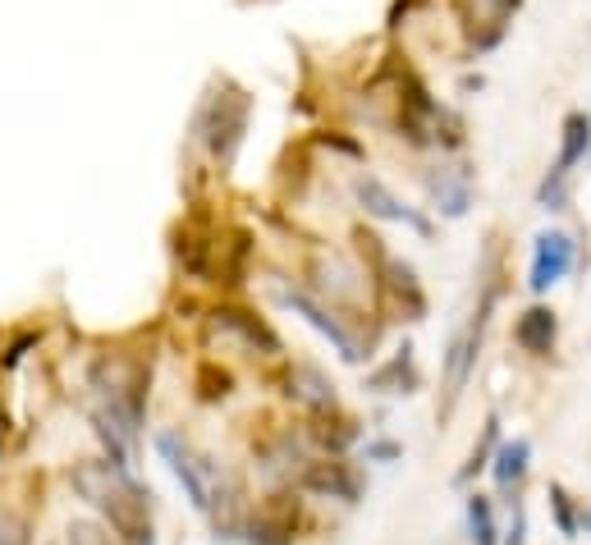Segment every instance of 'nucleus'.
Listing matches in <instances>:
<instances>
[{
    "instance_id": "1",
    "label": "nucleus",
    "mask_w": 591,
    "mask_h": 545,
    "mask_svg": "<svg viewBox=\"0 0 591 545\" xmlns=\"http://www.w3.org/2000/svg\"><path fill=\"white\" fill-rule=\"evenodd\" d=\"M74 491L87 499L93 509L111 518V528L124 545H151L157 528H151V495L128 476L124 463H106V459H87L74 468Z\"/></svg>"
},
{
    "instance_id": "2",
    "label": "nucleus",
    "mask_w": 591,
    "mask_h": 545,
    "mask_svg": "<svg viewBox=\"0 0 591 545\" xmlns=\"http://www.w3.org/2000/svg\"><path fill=\"white\" fill-rule=\"evenodd\" d=\"M248 115H253L248 92H238V87L221 83L202 106H197L193 138L202 143L221 165H230L234 151H238V143H244V134H248Z\"/></svg>"
},
{
    "instance_id": "3",
    "label": "nucleus",
    "mask_w": 591,
    "mask_h": 545,
    "mask_svg": "<svg viewBox=\"0 0 591 545\" xmlns=\"http://www.w3.org/2000/svg\"><path fill=\"white\" fill-rule=\"evenodd\" d=\"M271 298L280 302V308H290L294 317L308 321L321 339H331L335 354H340L344 362H362V358H371L377 331H354V325H348V317L335 308V302H321V298H312L308 289H290V285H271Z\"/></svg>"
},
{
    "instance_id": "4",
    "label": "nucleus",
    "mask_w": 591,
    "mask_h": 545,
    "mask_svg": "<svg viewBox=\"0 0 591 545\" xmlns=\"http://www.w3.org/2000/svg\"><path fill=\"white\" fill-rule=\"evenodd\" d=\"M399 138L413 147H458V120L445 111L441 101L427 92V83L418 74H399Z\"/></svg>"
},
{
    "instance_id": "5",
    "label": "nucleus",
    "mask_w": 591,
    "mask_h": 545,
    "mask_svg": "<svg viewBox=\"0 0 591 545\" xmlns=\"http://www.w3.org/2000/svg\"><path fill=\"white\" fill-rule=\"evenodd\" d=\"M495 302H500V280H487V289H481V298H477V312L468 321V331L454 335L450 354H445V404H441V418H450L458 395H464L468 381H472V367H477V354H481V335H487V321L495 312Z\"/></svg>"
},
{
    "instance_id": "6",
    "label": "nucleus",
    "mask_w": 591,
    "mask_h": 545,
    "mask_svg": "<svg viewBox=\"0 0 591 545\" xmlns=\"http://www.w3.org/2000/svg\"><path fill=\"white\" fill-rule=\"evenodd\" d=\"M371 298H377V312L390 321H422L427 317V294H422L418 271L390 252L371 267Z\"/></svg>"
},
{
    "instance_id": "7",
    "label": "nucleus",
    "mask_w": 591,
    "mask_h": 545,
    "mask_svg": "<svg viewBox=\"0 0 591 545\" xmlns=\"http://www.w3.org/2000/svg\"><path fill=\"white\" fill-rule=\"evenodd\" d=\"M354 198H358V207H362L367 215H377V221L408 225L413 234L431 238V221H427V215H422L418 207H408L385 179H377V174H358V179H354Z\"/></svg>"
},
{
    "instance_id": "8",
    "label": "nucleus",
    "mask_w": 591,
    "mask_h": 545,
    "mask_svg": "<svg viewBox=\"0 0 591 545\" xmlns=\"http://www.w3.org/2000/svg\"><path fill=\"white\" fill-rule=\"evenodd\" d=\"M574 267H578V244H574V234H564V230H545V234H537L528 289H532V294H551Z\"/></svg>"
},
{
    "instance_id": "9",
    "label": "nucleus",
    "mask_w": 591,
    "mask_h": 545,
    "mask_svg": "<svg viewBox=\"0 0 591 545\" xmlns=\"http://www.w3.org/2000/svg\"><path fill=\"white\" fill-rule=\"evenodd\" d=\"M298 486L312 491V495H325V499H344V505H354L362 495V476L348 468L340 454H321V459H308L298 472Z\"/></svg>"
},
{
    "instance_id": "10",
    "label": "nucleus",
    "mask_w": 591,
    "mask_h": 545,
    "mask_svg": "<svg viewBox=\"0 0 591 545\" xmlns=\"http://www.w3.org/2000/svg\"><path fill=\"white\" fill-rule=\"evenodd\" d=\"M207 331H211V339H238L244 348H253V354H280L284 348L271 325L253 312H244V308H216Z\"/></svg>"
},
{
    "instance_id": "11",
    "label": "nucleus",
    "mask_w": 591,
    "mask_h": 545,
    "mask_svg": "<svg viewBox=\"0 0 591 545\" xmlns=\"http://www.w3.org/2000/svg\"><path fill=\"white\" fill-rule=\"evenodd\" d=\"M298 499L294 495H271L261 499V509L244 522V532L253 545H294L298 536Z\"/></svg>"
},
{
    "instance_id": "12",
    "label": "nucleus",
    "mask_w": 591,
    "mask_h": 545,
    "mask_svg": "<svg viewBox=\"0 0 591 545\" xmlns=\"http://www.w3.org/2000/svg\"><path fill=\"white\" fill-rule=\"evenodd\" d=\"M308 280H312V289L331 294L335 308H340V302H358V289H362L358 271L348 267L344 257H335V252H317L312 267H308Z\"/></svg>"
},
{
    "instance_id": "13",
    "label": "nucleus",
    "mask_w": 591,
    "mask_h": 545,
    "mask_svg": "<svg viewBox=\"0 0 591 545\" xmlns=\"http://www.w3.org/2000/svg\"><path fill=\"white\" fill-rule=\"evenodd\" d=\"M555 339H559V317H555V308H545V302H532V308L514 321V344L522 348V354L551 358Z\"/></svg>"
},
{
    "instance_id": "14",
    "label": "nucleus",
    "mask_w": 591,
    "mask_h": 545,
    "mask_svg": "<svg viewBox=\"0 0 591 545\" xmlns=\"http://www.w3.org/2000/svg\"><path fill=\"white\" fill-rule=\"evenodd\" d=\"M427 193H431V207L441 211L445 221H458V215H468V207H472L468 170H431L427 174Z\"/></svg>"
},
{
    "instance_id": "15",
    "label": "nucleus",
    "mask_w": 591,
    "mask_h": 545,
    "mask_svg": "<svg viewBox=\"0 0 591 545\" xmlns=\"http://www.w3.org/2000/svg\"><path fill=\"white\" fill-rule=\"evenodd\" d=\"M418 385H422V372H418V358H413V344L394 348L390 362L367 376V389H381V395H418Z\"/></svg>"
},
{
    "instance_id": "16",
    "label": "nucleus",
    "mask_w": 591,
    "mask_h": 545,
    "mask_svg": "<svg viewBox=\"0 0 591 545\" xmlns=\"http://www.w3.org/2000/svg\"><path fill=\"white\" fill-rule=\"evenodd\" d=\"M358 435H362L358 422L348 418V412H340V408H321V412H312V422H308V441H312L317 449H325V454L354 449Z\"/></svg>"
},
{
    "instance_id": "17",
    "label": "nucleus",
    "mask_w": 591,
    "mask_h": 545,
    "mask_svg": "<svg viewBox=\"0 0 591 545\" xmlns=\"http://www.w3.org/2000/svg\"><path fill=\"white\" fill-rule=\"evenodd\" d=\"M284 395H290L294 404H303V408H312V412H321V408H340L335 385L325 381L317 367H290V372H284Z\"/></svg>"
},
{
    "instance_id": "18",
    "label": "nucleus",
    "mask_w": 591,
    "mask_h": 545,
    "mask_svg": "<svg viewBox=\"0 0 591 545\" xmlns=\"http://www.w3.org/2000/svg\"><path fill=\"white\" fill-rule=\"evenodd\" d=\"M528 463H532V441H528V435H514V441L495 445V454H491L495 486L505 491V495H514L522 486V476H528Z\"/></svg>"
},
{
    "instance_id": "19",
    "label": "nucleus",
    "mask_w": 591,
    "mask_h": 545,
    "mask_svg": "<svg viewBox=\"0 0 591 545\" xmlns=\"http://www.w3.org/2000/svg\"><path fill=\"white\" fill-rule=\"evenodd\" d=\"M587 151H591V115L587 111H568L564 124H559V157H555L551 170L574 174L587 161Z\"/></svg>"
},
{
    "instance_id": "20",
    "label": "nucleus",
    "mask_w": 591,
    "mask_h": 545,
    "mask_svg": "<svg viewBox=\"0 0 591 545\" xmlns=\"http://www.w3.org/2000/svg\"><path fill=\"white\" fill-rule=\"evenodd\" d=\"M495 445H500V418L491 412V418H487V426H481V435H477L472 454L464 459V468L454 472V486H472V476L491 468V454H495Z\"/></svg>"
},
{
    "instance_id": "21",
    "label": "nucleus",
    "mask_w": 591,
    "mask_h": 545,
    "mask_svg": "<svg viewBox=\"0 0 591 545\" xmlns=\"http://www.w3.org/2000/svg\"><path fill=\"white\" fill-rule=\"evenodd\" d=\"M468 541L472 545H500V528H495V505L481 491L468 495Z\"/></svg>"
},
{
    "instance_id": "22",
    "label": "nucleus",
    "mask_w": 591,
    "mask_h": 545,
    "mask_svg": "<svg viewBox=\"0 0 591 545\" xmlns=\"http://www.w3.org/2000/svg\"><path fill=\"white\" fill-rule=\"evenodd\" d=\"M545 499H551V513H555V528H559V536H568V541H574L582 528H578V505H574V495H568L559 482L551 486V491H545Z\"/></svg>"
},
{
    "instance_id": "23",
    "label": "nucleus",
    "mask_w": 591,
    "mask_h": 545,
    "mask_svg": "<svg viewBox=\"0 0 591 545\" xmlns=\"http://www.w3.org/2000/svg\"><path fill=\"white\" fill-rule=\"evenodd\" d=\"M230 389H234V381H230L225 367H216V362L197 367V399L216 404V399H230Z\"/></svg>"
},
{
    "instance_id": "24",
    "label": "nucleus",
    "mask_w": 591,
    "mask_h": 545,
    "mask_svg": "<svg viewBox=\"0 0 591 545\" xmlns=\"http://www.w3.org/2000/svg\"><path fill=\"white\" fill-rule=\"evenodd\" d=\"M537 207L541 211H564L568 207V174L545 170V179L537 184Z\"/></svg>"
},
{
    "instance_id": "25",
    "label": "nucleus",
    "mask_w": 591,
    "mask_h": 545,
    "mask_svg": "<svg viewBox=\"0 0 591 545\" xmlns=\"http://www.w3.org/2000/svg\"><path fill=\"white\" fill-rule=\"evenodd\" d=\"M0 545H28V522L10 509H0Z\"/></svg>"
},
{
    "instance_id": "26",
    "label": "nucleus",
    "mask_w": 591,
    "mask_h": 545,
    "mask_svg": "<svg viewBox=\"0 0 591 545\" xmlns=\"http://www.w3.org/2000/svg\"><path fill=\"white\" fill-rule=\"evenodd\" d=\"M70 545H111V536L97 522H70Z\"/></svg>"
},
{
    "instance_id": "27",
    "label": "nucleus",
    "mask_w": 591,
    "mask_h": 545,
    "mask_svg": "<svg viewBox=\"0 0 591 545\" xmlns=\"http://www.w3.org/2000/svg\"><path fill=\"white\" fill-rule=\"evenodd\" d=\"M404 454V445L394 441H367V463H394Z\"/></svg>"
},
{
    "instance_id": "28",
    "label": "nucleus",
    "mask_w": 591,
    "mask_h": 545,
    "mask_svg": "<svg viewBox=\"0 0 591 545\" xmlns=\"http://www.w3.org/2000/svg\"><path fill=\"white\" fill-rule=\"evenodd\" d=\"M500 545H528V518H522V505H514V522Z\"/></svg>"
},
{
    "instance_id": "29",
    "label": "nucleus",
    "mask_w": 591,
    "mask_h": 545,
    "mask_svg": "<svg viewBox=\"0 0 591 545\" xmlns=\"http://www.w3.org/2000/svg\"><path fill=\"white\" fill-rule=\"evenodd\" d=\"M5 441H10V418H5V408H0V454H5Z\"/></svg>"
},
{
    "instance_id": "30",
    "label": "nucleus",
    "mask_w": 591,
    "mask_h": 545,
    "mask_svg": "<svg viewBox=\"0 0 591 545\" xmlns=\"http://www.w3.org/2000/svg\"><path fill=\"white\" fill-rule=\"evenodd\" d=\"M578 528H582V532H587V536H591V505H587V509H582V513H578Z\"/></svg>"
}]
</instances>
